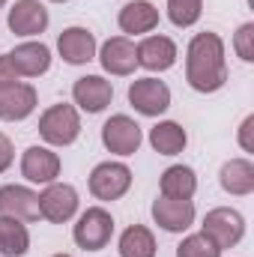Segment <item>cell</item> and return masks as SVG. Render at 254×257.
<instances>
[{
    "instance_id": "8",
    "label": "cell",
    "mask_w": 254,
    "mask_h": 257,
    "mask_svg": "<svg viewBox=\"0 0 254 257\" xmlns=\"http://www.w3.org/2000/svg\"><path fill=\"white\" fill-rule=\"evenodd\" d=\"M102 144L114 156H135L138 147L144 144V132L129 114H114L102 126Z\"/></svg>"
},
{
    "instance_id": "16",
    "label": "cell",
    "mask_w": 254,
    "mask_h": 257,
    "mask_svg": "<svg viewBox=\"0 0 254 257\" xmlns=\"http://www.w3.org/2000/svg\"><path fill=\"white\" fill-rule=\"evenodd\" d=\"M153 221L168 233H183L194 224V203L174 200V197H156L153 200Z\"/></svg>"
},
{
    "instance_id": "19",
    "label": "cell",
    "mask_w": 254,
    "mask_h": 257,
    "mask_svg": "<svg viewBox=\"0 0 254 257\" xmlns=\"http://www.w3.org/2000/svg\"><path fill=\"white\" fill-rule=\"evenodd\" d=\"M120 30L129 36H141V33H150L159 27V9L150 3V0H129L126 6L120 9V18H117Z\"/></svg>"
},
{
    "instance_id": "17",
    "label": "cell",
    "mask_w": 254,
    "mask_h": 257,
    "mask_svg": "<svg viewBox=\"0 0 254 257\" xmlns=\"http://www.w3.org/2000/svg\"><path fill=\"white\" fill-rule=\"evenodd\" d=\"M0 215L18 218V221H36L39 215V194L30 192L27 186H0Z\"/></svg>"
},
{
    "instance_id": "29",
    "label": "cell",
    "mask_w": 254,
    "mask_h": 257,
    "mask_svg": "<svg viewBox=\"0 0 254 257\" xmlns=\"http://www.w3.org/2000/svg\"><path fill=\"white\" fill-rule=\"evenodd\" d=\"M12 162H15V147H12V141L0 132V174H6V171L12 168Z\"/></svg>"
},
{
    "instance_id": "25",
    "label": "cell",
    "mask_w": 254,
    "mask_h": 257,
    "mask_svg": "<svg viewBox=\"0 0 254 257\" xmlns=\"http://www.w3.org/2000/svg\"><path fill=\"white\" fill-rule=\"evenodd\" d=\"M203 0H168V18L174 27H194L200 21Z\"/></svg>"
},
{
    "instance_id": "21",
    "label": "cell",
    "mask_w": 254,
    "mask_h": 257,
    "mask_svg": "<svg viewBox=\"0 0 254 257\" xmlns=\"http://www.w3.org/2000/svg\"><path fill=\"white\" fill-rule=\"evenodd\" d=\"M162 197H174V200H191L197 192V174L191 171L189 165H171L162 180Z\"/></svg>"
},
{
    "instance_id": "23",
    "label": "cell",
    "mask_w": 254,
    "mask_h": 257,
    "mask_svg": "<svg viewBox=\"0 0 254 257\" xmlns=\"http://www.w3.org/2000/svg\"><path fill=\"white\" fill-rule=\"evenodd\" d=\"M30 248V230L24 221L0 215V254L3 257H24Z\"/></svg>"
},
{
    "instance_id": "5",
    "label": "cell",
    "mask_w": 254,
    "mask_h": 257,
    "mask_svg": "<svg viewBox=\"0 0 254 257\" xmlns=\"http://www.w3.org/2000/svg\"><path fill=\"white\" fill-rule=\"evenodd\" d=\"M132 189V171L123 162H102L90 171V194L96 200H120Z\"/></svg>"
},
{
    "instance_id": "26",
    "label": "cell",
    "mask_w": 254,
    "mask_h": 257,
    "mask_svg": "<svg viewBox=\"0 0 254 257\" xmlns=\"http://www.w3.org/2000/svg\"><path fill=\"white\" fill-rule=\"evenodd\" d=\"M177 257H221V248L206 233H191L177 245Z\"/></svg>"
},
{
    "instance_id": "14",
    "label": "cell",
    "mask_w": 254,
    "mask_h": 257,
    "mask_svg": "<svg viewBox=\"0 0 254 257\" xmlns=\"http://www.w3.org/2000/svg\"><path fill=\"white\" fill-rule=\"evenodd\" d=\"M6 24H9V30L15 36H27V39L39 36L48 27V9L39 0H15L12 9H9Z\"/></svg>"
},
{
    "instance_id": "24",
    "label": "cell",
    "mask_w": 254,
    "mask_h": 257,
    "mask_svg": "<svg viewBox=\"0 0 254 257\" xmlns=\"http://www.w3.org/2000/svg\"><path fill=\"white\" fill-rule=\"evenodd\" d=\"M117 248H120V257H156V251H159V248H156L153 230L144 227V224H132V227H126V230L120 233Z\"/></svg>"
},
{
    "instance_id": "9",
    "label": "cell",
    "mask_w": 254,
    "mask_h": 257,
    "mask_svg": "<svg viewBox=\"0 0 254 257\" xmlns=\"http://www.w3.org/2000/svg\"><path fill=\"white\" fill-rule=\"evenodd\" d=\"M60 156L51 150V147H27L24 156H21V177L27 183H39V186H48V183H57L60 177Z\"/></svg>"
},
{
    "instance_id": "2",
    "label": "cell",
    "mask_w": 254,
    "mask_h": 257,
    "mask_svg": "<svg viewBox=\"0 0 254 257\" xmlns=\"http://www.w3.org/2000/svg\"><path fill=\"white\" fill-rule=\"evenodd\" d=\"M39 135L51 147L75 144L78 135H81V114H78V108L66 105V102H57V105L45 108L42 117H39Z\"/></svg>"
},
{
    "instance_id": "31",
    "label": "cell",
    "mask_w": 254,
    "mask_h": 257,
    "mask_svg": "<svg viewBox=\"0 0 254 257\" xmlns=\"http://www.w3.org/2000/svg\"><path fill=\"white\" fill-rule=\"evenodd\" d=\"M3 6H6V0H0V9H3Z\"/></svg>"
},
{
    "instance_id": "28",
    "label": "cell",
    "mask_w": 254,
    "mask_h": 257,
    "mask_svg": "<svg viewBox=\"0 0 254 257\" xmlns=\"http://www.w3.org/2000/svg\"><path fill=\"white\" fill-rule=\"evenodd\" d=\"M239 147L245 153H254V114H248L242 123H239Z\"/></svg>"
},
{
    "instance_id": "4",
    "label": "cell",
    "mask_w": 254,
    "mask_h": 257,
    "mask_svg": "<svg viewBox=\"0 0 254 257\" xmlns=\"http://www.w3.org/2000/svg\"><path fill=\"white\" fill-rule=\"evenodd\" d=\"M200 233H206L224 251V248H233V245L242 242V236H245V218L233 206H215V209L206 212Z\"/></svg>"
},
{
    "instance_id": "7",
    "label": "cell",
    "mask_w": 254,
    "mask_h": 257,
    "mask_svg": "<svg viewBox=\"0 0 254 257\" xmlns=\"http://www.w3.org/2000/svg\"><path fill=\"white\" fill-rule=\"evenodd\" d=\"M129 105L144 117H162L171 108V90L159 78H138L129 84Z\"/></svg>"
},
{
    "instance_id": "18",
    "label": "cell",
    "mask_w": 254,
    "mask_h": 257,
    "mask_svg": "<svg viewBox=\"0 0 254 257\" xmlns=\"http://www.w3.org/2000/svg\"><path fill=\"white\" fill-rule=\"evenodd\" d=\"M9 60L21 78H39L51 69V48L45 42H21L9 51Z\"/></svg>"
},
{
    "instance_id": "30",
    "label": "cell",
    "mask_w": 254,
    "mask_h": 257,
    "mask_svg": "<svg viewBox=\"0 0 254 257\" xmlns=\"http://www.w3.org/2000/svg\"><path fill=\"white\" fill-rule=\"evenodd\" d=\"M15 81H21V75L15 72L9 54H3V57H0V87H3V84H15Z\"/></svg>"
},
{
    "instance_id": "27",
    "label": "cell",
    "mask_w": 254,
    "mask_h": 257,
    "mask_svg": "<svg viewBox=\"0 0 254 257\" xmlns=\"http://www.w3.org/2000/svg\"><path fill=\"white\" fill-rule=\"evenodd\" d=\"M233 51H236V57L239 60H245V63H254V24H242L239 30H236V36H233Z\"/></svg>"
},
{
    "instance_id": "15",
    "label": "cell",
    "mask_w": 254,
    "mask_h": 257,
    "mask_svg": "<svg viewBox=\"0 0 254 257\" xmlns=\"http://www.w3.org/2000/svg\"><path fill=\"white\" fill-rule=\"evenodd\" d=\"M57 51L69 66H87L90 60H96V36L87 27H66L57 36Z\"/></svg>"
},
{
    "instance_id": "33",
    "label": "cell",
    "mask_w": 254,
    "mask_h": 257,
    "mask_svg": "<svg viewBox=\"0 0 254 257\" xmlns=\"http://www.w3.org/2000/svg\"><path fill=\"white\" fill-rule=\"evenodd\" d=\"M51 3H66V0H51Z\"/></svg>"
},
{
    "instance_id": "22",
    "label": "cell",
    "mask_w": 254,
    "mask_h": 257,
    "mask_svg": "<svg viewBox=\"0 0 254 257\" xmlns=\"http://www.w3.org/2000/svg\"><path fill=\"white\" fill-rule=\"evenodd\" d=\"M189 144V135L186 128L174 120H162L150 128V147L159 153V156H180Z\"/></svg>"
},
{
    "instance_id": "20",
    "label": "cell",
    "mask_w": 254,
    "mask_h": 257,
    "mask_svg": "<svg viewBox=\"0 0 254 257\" xmlns=\"http://www.w3.org/2000/svg\"><path fill=\"white\" fill-rule=\"evenodd\" d=\"M218 183L221 189L233 197H245L254 192V165L248 159H230L221 165L218 171Z\"/></svg>"
},
{
    "instance_id": "11",
    "label": "cell",
    "mask_w": 254,
    "mask_h": 257,
    "mask_svg": "<svg viewBox=\"0 0 254 257\" xmlns=\"http://www.w3.org/2000/svg\"><path fill=\"white\" fill-rule=\"evenodd\" d=\"M36 111V87L27 81L3 84L0 87V120L21 123Z\"/></svg>"
},
{
    "instance_id": "3",
    "label": "cell",
    "mask_w": 254,
    "mask_h": 257,
    "mask_svg": "<svg viewBox=\"0 0 254 257\" xmlns=\"http://www.w3.org/2000/svg\"><path fill=\"white\" fill-rule=\"evenodd\" d=\"M114 236V218L105 206H90L78 215L72 227V239L84 251H102Z\"/></svg>"
},
{
    "instance_id": "13",
    "label": "cell",
    "mask_w": 254,
    "mask_h": 257,
    "mask_svg": "<svg viewBox=\"0 0 254 257\" xmlns=\"http://www.w3.org/2000/svg\"><path fill=\"white\" fill-rule=\"evenodd\" d=\"M138 66H144L147 72H168L171 66L177 63V42L171 36H144L138 45Z\"/></svg>"
},
{
    "instance_id": "12",
    "label": "cell",
    "mask_w": 254,
    "mask_h": 257,
    "mask_svg": "<svg viewBox=\"0 0 254 257\" xmlns=\"http://www.w3.org/2000/svg\"><path fill=\"white\" fill-rule=\"evenodd\" d=\"M96 57H99V63H102V69L108 75L126 78V75H132L138 69V51H135V42L129 36H111V39H105Z\"/></svg>"
},
{
    "instance_id": "1",
    "label": "cell",
    "mask_w": 254,
    "mask_h": 257,
    "mask_svg": "<svg viewBox=\"0 0 254 257\" xmlns=\"http://www.w3.org/2000/svg\"><path fill=\"white\" fill-rule=\"evenodd\" d=\"M186 81L197 93H218L227 84L224 42L218 33L203 30L191 36L189 48H186Z\"/></svg>"
},
{
    "instance_id": "10",
    "label": "cell",
    "mask_w": 254,
    "mask_h": 257,
    "mask_svg": "<svg viewBox=\"0 0 254 257\" xmlns=\"http://www.w3.org/2000/svg\"><path fill=\"white\" fill-rule=\"evenodd\" d=\"M72 99L87 114H102L114 99V84L102 75H84L72 84Z\"/></svg>"
},
{
    "instance_id": "6",
    "label": "cell",
    "mask_w": 254,
    "mask_h": 257,
    "mask_svg": "<svg viewBox=\"0 0 254 257\" xmlns=\"http://www.w3.org/2000/svg\"><path fill=\"white\" fill-rule=\"evenodd\" d=\"M81 206V197H78V189L69 186V183H48L45 192L39 194V215L51 224H66L75 218Z\"/></svg>"
},
{
    "instance_id": "32",
    "label": "cell",
    "mask_w": 254,
    "mask_h": 257,
    "mask_svg": "<svg viewBox=\"0 0 254 257\" xmlns=\"http://www.w3.org/2000/svg\"><path fill=\"white\" fill-rule=\"evenodd\" d=\"M54 257H72V254H54Z\"/></svg>"
}]
</instances>
